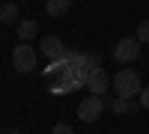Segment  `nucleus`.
<instances>
[{"label":"nucleus","mask_w":149,"mask_h":134,"mask_svg":"<svg viewBox=\"0 0 149 134\" xmlns=\"http://www.w3.org/2000/svg\"><path fill=\"white\" fill-rule=\"evenodd\" d=\"M143 83H140V75L134 69H119L113 75V92L122 95V99H134V95H140Z\"/></svg>","instance_id":"1"},{"label":"nucleus","mask_w":149,"mask_h":134,"mask_svg":"<svg viewBox=\"0 0 149 134\" xmlns=\"http://www.w3.org/2000/svg\"><path fill=\"white\" fill-rule=\"evenodd\" d=\"M110 57L116 60V63H134V60L140 57V42H137V36H122V39L113 45V51H110Z\"/></svg>","instance_id":"2"},{"label":"nucleus","mask_w":149,"mask_h":134,"mask_svg":"<svg viewBox=\"0 0 149 134\" xmlns=\"http://www.w3.org/2000/svg\"><path fill=\"white\" fill-rule=\"evenodd\" d=\"M12 69L15 72H33L36 69V48L27 42L15 45L12 48Z\"/></svg>","instance_id":"3"},{"label":"nucleus","mask_w":149,"mask_h":134,"mask_svg":"<svg viewBox=\"0 0 149 134\" xmlns=\"http://www.w3.org/2000/svg\"><path fill=\"white\" fill-rule=\"evenodd\" d=\"M102 110H104V99L102 95H86V99L78 104V119L84 125H93L98 116H102Z\"/></svg>","instance_id":"4"},{"label":"nucleus","mask_w":149,"mask_h":134,"mask_svg":"<svg viewBox=\"0 0 149 134\" xmlns=\"http://www.w3.org/2000/svg\"><path fill=\"white\" fill-rule=\"evenodd\" d=\"M39 51L51 60V63H57V60L66 57L69 48H66V42L60 39V36H42V39H39Z\"/></svg>","instance_id":"5"},{"label":"nucleus","mask_w":149,"mask_h":134,"mask_svg":"<svg viewBox=\"0 0 149 134\" xmlns=\"http://www.w3.org/2000/svg\"><path fill=\"white\" fill-rule=\"evenodd\" d=\"M107 110H110V113H116V116H134V113L140 110V101L116 95V99H110V101H107Z\"/></svg>","instance_id":"6"},{"label":"nucleus","mask_w":149,"mask_h":134,"mask_svg":"<svg viewBox=\"0 0 149 134\" xmlns=\"http://www.w3.org/2000/svg\"><path fill=\"white\" fill-rule=\"evenodd\" d=\"M107 87H113V78H107V72H104V69H102V72H95V75L86 81V90H90L93 95H104Z\"/></svg>","instance_id":"7"},{"label":"nucleus","mask_w":149,"mask_h":134,"mask_svg":"<svg viewBox=\"0 0 149 134\" xmlns=\"http://www.w3.org/2000/svg\"><path fill=\"white\" fill-rule=\"evenodd\" d=\"M15 30H18L21 42H30V39H36V33H39V21H36V18H24V21L15 24Z\"/></svg>","instance_id":"8"},{"label":"nucleus","mask_w":149,"mask_h":134,"mask_svg":"<svg viewBox=\"0 0 149 134\" xmlns=\"http://www.w3.org/2000/svg\"><path fill=\"white\" fill-rule=\"evenodd\" d=\"M72 9V0H45V12L51 18H60V15H66V12Z\"/></svg>","instance_id":"9"},{"label":"nucleus","mask_w":149,"mask_h":134,"mask_svg":"<svg viewBox=\"0 0 149 134\" xmlns=\"http://www.w3.org/2000/svg\"><path fill=\"white\" fill-rule=\"evenodd\" d=\"M18 21V3H0V24H15Z\"/></svg>","instance_id":"10"},{"label":"nucleus","mask_w":149,"mask_h":134,"mask_svg":"<svg viewBox=\"0 0 149 134\" xmlns=\"http://www.w3.org/2000/svg\"><path fill=\"white\" fill-rule=\"evenodd\" d=\"M137 42H140V45H143V42L149 45V21H140V27H137Z\"/></svg>","instance_id":"11"},{"label":"nucleus","mask_w":149,"mask_h":134,"mask_svg":"<svg viewBox=\"0 0 149 134\" xmlns=\"http://www.w3.org/2000/svg\"><path fill=\"white\" fill-rule=\"evenodd\" d=\"M51 134H74V131H72V125H69V122H57V125L51 128Z\"/></svg>","instance_id":"12"},{"label":"nucleus","mask_w":149,"mask_h":134,"mask_svg":"<svg viewBox=\"0 0 149 134\" xmlns=\"http://www.w3.org/2000/svg\"><path fill=\"white\" fill-rule=\"evenodd\" d=\"M137 99H140V107H143V110H149V87H143V90H140Z\"/></svg>","instance_id":"13"},{"label":"nucleus","mask_w":149,"mask_h":134,"mask_svg":"<svg viewBox=\"0 0 149 134\" xmlns=\"http://www.w3.org/2000/svg\"><path fill=\"white\" fill-rule=\"evenodd\" d=\"M6 134H21V131H18V128H12V131H6Z\"/></svg>","instance_id":"14"}]
</instances>
